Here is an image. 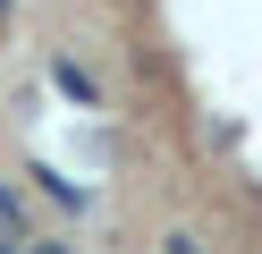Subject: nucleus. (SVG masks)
Listing matches in <instances>:
<instances>
[{"label": "nucleus", "mask_w": 262, "mask_h": 254, "mask_svg": "<svg viewBox=\"0 0 262 254\" xmlns=\"http://www.w3.org/2000/svg\"><path fill=\"white\" fill-rule=\"evenodd\" d=\"M0 26H17V0H0Z\"/></svg>", "instance_id": "obj_4"}, {"label": "nucleus", "mask_w": 262, "mask_h": 254, "mask_svg": "<svg viewBox=\"0 0 262 254\" xmlns=\"http://www.w3.org/2000/svg\"><path fill=\"white\" fill-rule=\"evenodd\" d=\"M0 254H17V246H9V237H0Z\"/></svg>", "instance_id": "obj_5"}, {"label": "nucleus", "mask_w": 262, "mask_h": 254, "mask_svg": "<svg viewBox=\"0 0 262 254\" xmlns=\"http://www.w3.org/2000/svg\"><path fill=\"white\" fill-rule=\"evenodd\" d=\"M51 85L76 102V110H102V76H93V68L76 60V51H51Z\"/></svg>", "instance_id": "obj_1"}, {"label": "nucleus", "mask_w": 262, "mask_h": 254, "mask_svg": "<svg viewBox=\"0 0 262 254\" xmlns=\"http://www.w3.org/2000/svg\"><path fill=\"white\" fill-rule=\"evenodd\" d=\"M17 254H76V246H68V237H26Z\"/></svg>", "instance_id": "obj_3"}, {"label": "nucleus", "mask_w": 262, "mask_h": 254, "mask_svg": "<svg viewBox=\"0 0 262 254\" xmlns=\"http://www.w3.org/2000/svg\"><path fill=\"white\" fill-rule=\"evenodd\" d=\"M161 254H203V237H194V229H169V237H161Z\"/></svg>", "instance_id": "obj_2"}]
</instances>
